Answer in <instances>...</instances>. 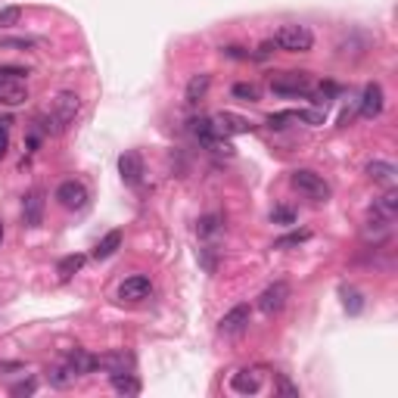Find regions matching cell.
<instances>
[{
  "label": "cell",
  "instance_id": "obj_34",
  "mask_svg": "<svg viewBox=\"0 0 398 398\" xmlns=\"http://www.w3.org/2000/svg\"><path fill=\"white\" fill-rule=\"evenodd\" d=\"M0 243H3V221H0Z\"/></svg>",
  "mask_w": 398,
  "mask_h": 398
},
{
  "label": "cell",
  "instance_id": "obj_22",
  "mask_svg": "<svg viewBox=\"0 0 398 398\" xmlns=\"http://www.w3.org/2000/svg\"><path fill=\"white\" fill-rule=\"evenodd\" d=\"M82 268H84V256H82V252H75V256H66V258H62L60 268H56V271H60L62 280H69V277L78 274Z\"/></svg>",
  "mask_w": 398,
  "mask_h": 398
},
{
  "label": "cell",
  "instance_id": "obj_19",
  "mask_svg": "<svg viewBox=\"0 0 398 398\" xmlns=\"http://www.w3.org/2000/svg\"><path fill=\"white\" fill-rule=\"evenodd\" d=\"M122 246V230H109L106 236H103L100 243L94 246V258H109L115 256V249Z\"/></svg>",
  "mask_w": 398,
  "mask_h": 398
},
{
  "label": "cell",
  "instance_id": "obj_4",
  "mask_svg": "<svg viewBox=\"0 0 398 398\" xmlns=\"http://www.w3.org/2000/svg\"><path fill=\"white\" fill-rule=\"evenodd\" d=\"M274 44L286 53H305L314 44V34L308 32V25H284L274 34Z\"/></svg>",
  "mask_w": 398,
  "mask_h": 398
},
{
  "label": "cell",
  "instance_id": "obj_21",
  "mask_svg": "<svg viewBox=\"0 0 398 398\" xmlns=\"http://www.w3.org/2000/svg\"><path fill=\"white\" fill-rule=\"evenodd\" d=\"M75 380H78V373H75L72 367L66 364V361H62L60 367H53V371H50V383H53L56 389H66V386L75 383Z\"/></svg>",
  "mask_w": 398,
  "mask_h": 398
},
{
  "label": "cell",
  "instance_id": "obj_3",
  "mask_svg": "<svg viewBox=\"0 0 398 398\" xmlns=\"http://www.w3.org/2000/svg\"><path fill=\"white\" fill-rule=\"evenodd\" d=\"M290 181H293V187L305 196V199H314V203H327V199H330V184L317 175V171L299 169V171H293Z\"/></svg>",
  "mask_w": 398,
  "mask_h": 398
},
{
  "label": "cell",
  "instance_id": "obj_12",
  "mask_svg": "<svg viewBox=\"0 0 398 398\" xmlns=\"http://www.w3.org/2000/svg\"><path fill=\"white\" fill-rule=\"evenodd\" d=\"M249 305H234V308L227 311V314L221 317V333H227V336H234V333H243L246 324H249Z\"/></svg>",
  "mask_w": 398,
  "mask_h": 398
},
{
  "label": "cell",
  "instance_id": "obj_26",
  "mask_svg": "<svg viewBox=\"0 0 398 398\" xmlns=\"http://www.w3.org/2000/svg\"><path fill=\"white\" fill-rule=\"evenodd\" d=\"M343 296H345V308H349L351 314H358V311H361V296H358L355 290H345Z\"/></svg>",
  "mask_w": 398,
  "mask_h": 398
},
{
  "label": "cell",
  "instance_id": "obj_18",
  "mask_svg": "<svg viewBox=\"0 0 398 398\" xmlns=\"http://www.w3.org/2000/svg\"><path fill=\"white\" fill-rule=\"evenodd\" d=\"M367 175H371V181L383 184V187H395V165L392 162H371L367 165Z\"/></svg>",
  "mask_w": 398,
  "mask_h": 398
},
{
  "label": "cell",
  "instance_id": "obj_11",
  "mask_svg": "<svg viewBox=\"0 0 398 398\" xmlns=\"http://www.w3.org/2000/svg\"><path fill=\"white\" fill-rule=\"evenodd\" d=\"M22 218H25V227H41V221H44V190H32V193L22 199Z\"/></svg>",
  "mask_w": 398,
  "mask_h": 398
},
{
  "label": "cell",
  "instance_id": "obj_20",
  "mask_svg": "<svg viewBox=\"0 0 398 398\" xmlns=\"http://www.w3.org/2000/svg\"><path fill=\"white\" fill-rule=\"evenodd\" d=\"M209 84H212L209 75H193V78H190V84H187V103L190 106H196V103L203 100L206 90H209Z\"/></svg>",
  "mask_w": 398,
  "mask_h": 398
},
{
  "label": "cell",
  "instance_id": "obj_24",
  "mask_svg": "<svg viewBox=\"0 0 398 398\" xmlns=\"http://www.w3.org/2000/svg\"><path fill=\"white\" fill-rule=\"evenodd\" d=\"M19 19H22V10L19 7H3V10H0V28L19 25Z\"/></svg>",
  "mask_w": 398,
  "mask_h": 398
},
{
  "label": "cell",
  "instance_id": "obj_1",
  "mask_svg": "<svg viewBox=\"0 0 398 398\" xmlns=\"http://www.w3.org/2000/svg\"><path fill=\"white\" fill-rule=\"evenodd\" d=\"M78 109H82V100H78V94H60L53 100V106H50V115L44 119V128L50 131V134H62V131L69 128V125L78 119Z\"/></svg>",
  "mask_w": 398,
  "mask_h": 398
},
{
  "label": "cell",
  "instance_id": "obj_29",
  "mask_svg": "<svg viewBox=\"0 0 398 398\" xmlns=\"http://www.w3.org/2000/svg\"><path fill=\"white\" fill-rule=\"evenodd\" d=\"M271 218H274L277 224H293V221H296V215H293L290 209H274V215H271Z\"/></svg>",
  "mask_w": 398,
  "mask_h": 398
},
{
  "label": "cell",
  "instance_id": "obj_7",
  "mask_svg": "<svg viewBox=\"0 0 398 398\" xmlns=\"http://www.w3.org/2000/svg\"><path fill=\"white\" fill-rule=\"evenodd\" d=\"M286 299H290V286H286L284 280H277V284H271L268 290L258 296V308H262L264 314H277V311L286 305Z\"/></svg>",
  "mask_w": 398,
  "mask_h": 398
},
{
  "label": "cell",
  "instance_id": "obj_8",
  "mask_svg": "<svg viewBox=\"0 0 398 398\" xmlns=\"http://www.w3.org/2000/svg\"><path fill=\"white\" fill-rule=\"evenodd\" d=\"M212 125H215V131H218V134H224V137L249 134V131H252L249 119H243V115H236V112H218L215 119H212Z\"/></svg>",
  "mask_w": 398,
  "mask_h": 398
},
{
  "label": "cell",
  "instance_id": "obj_6",
  "mask_svg": "<svg viewBox=\"0 0 398 398\" xmlns=\"http://www.w3.org/2000/svg\"><path fill=\"white\" fill-rule=\"evenodd\" d=\"M56 203L69 212H78V209L88 206V190H84V184H78V181H62L60 187H56Z\"/></svg>",
  "mask_w": 398,
  "mask_h": 398
},
{
  "label": "cell",
  "instance_id": "obj_25",
  "mask_svg": "<svg viewBox=\"0 0 398 398\" xmlns=\"http://www.w3.org/2000/svg\"><path fill=\"white\" fill-rule=\"evenodd\" d=\"M302 240H308V230H299V234H290V236H284V240H277V249H286V246H296V243H302Z\"/></svg>",
  "mask_w": 398,
  "mask_h": 398
},
{
  "label": "cell",
  "instance_id": "obj_16",
  "mask_svg": "<svg viewBox=\"0 0 398 398\" xmlns=\"http://www.w3.org/2000/svg\"><path fill=\"white\" fill-rule=\"evenodd\" d=\"M109 380H112V389L115 392H122V395H140V380H137L134 373L115 371V373H109Z\"/></svg>",
  "mask_w": 398,
  "mask_h": 398
},
{
  "label": "cell",
  "instance_id": "obj_27",
  "mask_svg": "<svg viewBox=\"0 0 398 398\" xmlns=\"http://www.w3.org/2000/svg\"><path fill=\"white\" fill-rule=\"evenodd\" d=\"M277 392H280V395H286V398H299V389L290 383V380H284V377L277 380Z\"/></svg>",
  "mask_w": 398,
  "mask_h": 398
},
{
  "label": "cell",
  "instance_id": "obj_13",
  "mask_svg": "<svg viewBox=\"0 0 398 398\" xmlns=\"http://www.w3.org/2000/svg\"><path fill=\"white\" fill-rule=\"evenodd\" d=\"M190 134L196 137V140H203L206 147H212V149H218L221 147V134L215 131V125H212V119H190Z\"/></svg>",
  "mask_w": 398,
  "mask_h": 398
},
{
  "label": "cell",
  "instance_id": "obj_33",
  "mask_svg": "<svg viewBox=\"0 0 398 398\" xmlns=\"http://www.w3.org/2000/svg\"><path fill=\"white\" fill-rule=\"evenodd\" d=\"M3 47H32V41H7V44H3Z\"/></svg>",
  "mask_w": 398,
  "mask_h": 398
},
{
  "label": "cell",
  "instance_id": "obj_15",
  "mask_svg": "<svg viewBox=\"0 0 398 398\" xmlns=\"http://www.w3.org/2000/svg\"><path fill=\"white\" fill-rule=\"evenodd\" d=\"M230 386H234V392H240V395H256V392L262 389V377H258L256 371H240V373H234Z\"/></svg>",
  "mask_w": 398,
  "mask_h": 398
},
{
  "label": "cell",
  "instance_id": "obj_23",
  "mask_svg": "<svg viewBox=\"0 0 398 398\" xmlns=\"http://www.w3.org/2000/svg\"><path fill=\"white\" fill-rule=\"evenodd\" d=\"M258 94H262V90H258V88H256V84H246V82L234 84V97H236V100L256 103V100H258Z\"/></svg>",
  "mask_w": 398,
  "mask_h": 398
},
{
  "label": "cell",
  "instance_id": "obj_31",
  "mask_svg": "<svg viewBox=\"0 0 398 398\" xmlns=\"http://www.w3.org/2000/svg\"><path fill=\"white\" fill-rule=\"evenodd\" d=\"M34 392V383L28 380V383H19V386H13V395H32Z\"/></svg>",
  "mask_w": 398,
  "mask_h": 398
},
{
  "label": "cell",
  "instance_id": "obj_14",
  "mask_svg": "<svg viewBox=\"0 0 398 398\" xmlns=\"http://www.w3.org/2000/svg\"><path fill=\"white\" fill-rule=\"evenodd\" d=\"M380 112H383V88L373 82V84H367L364 94H361V115H364V119H377Z\"/></svg>",
  "mask_w": 398,
  "mask_h": 398
},
{
  "label": "cell",
  "instance_id": "obj_5",
  "mask_svg": "<svg viewBox=\"0 0 398 398\" xmlns=\"http://www.w3.org/2000/svg\"><path fill=\"white\" fill-rule=\"evenodd\" d=\"M271 90L280 97H305L311 90V78L305 72H280L271 78Z\"/></svg>",
  "mask_w": 398,
  "mask_h": 398
},
{
  "label": "cell",
  "instance_id": "obj_10",
  "mask_svg": "<svg viewBox=\"0 0 398 398\" xmlns=\"http://www.w3.org/2000/svg\"><path fill=\"white\" fill-rule=\"evenodd\" d=\"M149 293H153V284H149V277H143V274L128 277V280L119 286V299H122V302H140Z\"/></svg>",
  "mask_w": 398,
  "mask_h": 398
},
{
  "label": "cell",
  "instance_id": "obj_32",
  "mask_svg": "<svg viewBox=\"0 0 398 398\" xmlns=\"http://www.w3.org/2000/svg\"><path fill=\"white\" fill-rule=\"evenodd\" d=\"M227 56H236V60H246V56H249V53H243V50H240V47H227Z\"/></svg>",
  "mask_w": 398,
  "mask_h": 398
},
{
  "label": "cell",
  "instance_id": "obj_9",
  "mask_svg": "<svg viewBox=\"0 0 398 398\" xmlns=\"http://www.w3.org/2000/svg\"><path fill=\"white\" fill-rule=\"evenodd\" d=\"M119 175H122V181L128 184V187H137L143 177V159L140 153H134V149H128V153L119 156Z\"/></svg>",
  "mask_w": 398,
  "mask_h": 398
},
{
  "label": "cell",
  "instance_id": "obj_2",
  "mask_svg": "<svg viewBox=\"0 0 398 398\" xmlns=\"http://www.w3.org/2000/svg\"><path fill=\"white\" fill-rule=\"evenodd\" d=\"M22 75H28L25 69H16V66L0 69V103L19 106V103L28 100V88H25V82H22Z\"/></svg>",
  "mask_w": 398,
  "mask_h": 398
},
{
  "label": "cell",
  "instance_id": "obj_28",
  "mask_svg": "<svg viewBox=\"0 0 398 398\" xmlns=\"http://www.w3.org/2000/svg\"><path fill=\"white\" fill-rule=\"evenodd\" d=\"M218 230V218L215 215H209V218H203V221H199V234L203 236H212Z\"/></svg>",
  "mask_w": 398,
  "mask_h": 398
},
{
  "label": "cell",
  "instance_id": "obj_17",
  "mask_svg": "<svg viewBox=\"0 0 398 398\" xmlns=\"http://www.w3.org/2000/svg\"><path fill=\"white\" fill-rule=\"evenodd\" d=\"M373 212H377L380 218H386V221H395V215H398V193L392 187L386 190L377 203H373Z\"/></svg>",
  "mask_w": 398,
  "mask_h": 398
},
{
  "label": "cell",
  "instance_id": "obj_30",
  "mask_svg": "<svg viewBox=\"0 0 398 398\" xmlns=\"http://www.w3.org/2000/svg\"><path fill=\"white\" fill-rule=\"evenodd\" d=\"M7 125H10V122H0V159H3V153H7V147H10V134H7Z\"/></svg>",
  "mask_w": 398,
  "mask_h": 398
}]
</instances>
